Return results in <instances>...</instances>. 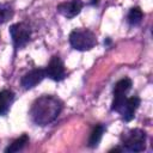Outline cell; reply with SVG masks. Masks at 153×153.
Listing matches in <instances>:
<instances>
[{
  "label": "cell",
  "mask_w": 153,
  "mask_h": 153,
  "mask_svg": "<svg viewBox=\"0 0 153 153\" xmlns=\"http://www.w3.org/2000/svg\"><path fill=\"white\" fill-rule=\"evenodd\" d=\"M14 94L10 90H2L0 92V115H4L8 111L12 102H13Z\"/></svg>",
  "instance_id": "9c48e42d"
},
{
  "label": "cell",
  "mask_w": 153,
  "mask_h": 153,
  "mask_svg": "<svg viewBox=\"0 0 153 153\" xmlns=\"http://www.w3.org/2000/svg\"><path fill=\"white\" fill-rule=\"evenodd\" d=\"M12 14H13V12H12V8L10 7V5L0 4V24L7 22L12 17Z\"/></svg>",
  "instance_id": "5bb4252c"
},
{
  "label": "cell",
  "mask_w": 153,
  "mask_h": 153,
  "mask_svg": "<svg viewBox=\"0 0 153 153\" xmlns=\"http://www.w3.org/2000/svg\"><path fill=\"white\" fill-rule=\"evenodd\" d=\"M82 8L81 0H71L68 2H62L57 6V12L66 18H73L80 13Z\"/></svg>",
  "instance_id": "8992f818"
},
{
  "label": "cell",
  "mask_w": 153,
  "mask_h": 153,
  "mask_svg": "<svg viewBox=\"0 0 153 153\" xmlns=\"http://www.w3.org/2000/svg\"><path fill=\"white\" fill-rule=\"evenodd\" d=\"M69 43L75 50L85 51L92 49L97 44L96 35L86 29H75L69 35Z\"/></svg>",
  "instance_id": "7a4b0ae2"
},
{
  "label": "cell",
  "mask_w": 153,
  "mask_h": 153,
  "mask_svg": "<svg viewBox=\"0 0 153 153\" xmlns=\"http://www.w3.org/2000/svg\"><path fill=\"white\" fill-rule=\"evenodd\" d=\"M45 74L55 81H60L65 78V75H66L65 66H63V63H62V61L60 60L59 56H53L51 57V60L49 61V63L47 66Z\"/></svg>",
  "instance_id": "5b68a950"
},
{
  "label": "cell",
  "mask_w": 153,
  "mask_h": 153,
  "mask_svg": "<svg viewBox=\"0 0 153 153\" xmlns=\"http://www.w3.org/2000/svg\"><path fill=\"white\" fill-rule=\"evenodd\" d=\"M142 11L139 8V7H133L130 11H129V14H128V22L129 24L131 25H137L141 23L142 20Z\"/></svg>",
  "instance_id": "4fadbf2b"
},
{
  "label": "cell",
  "mask_w": 153,
  "mask_h": 153,
  "mask_svg": "<svg viewBox=\"0 0 153 153\" xmlns=\"http://www.w3.org/2000/svg\"><path fill=\"white\" fill-rule=\"evenodd\" d=\"M131 87V80L129 78H124V79H121L118 80L116 84H115V87H114V94H126Z\"/></svg>",
  "instance_id": "8fae6325"
},
{
  "label": "cell",
  "mask_w": 153,
  "mask_h": 153,
  "mask_svg": "<svg viewBox=\"0 0 153 153\" xmlns=\"http://www.w3.org/2000/svg\"><path fill=\"white\" fill-rule=\"evenodd\" d=\"M62 103L53 96H42L37 98L30 110L32 121L38 126H45L53 122L60 114Z\"/></svg>",
  "instance_id": "6da1fadb"
},
{
  "label": "cell",
  "mask_w": 153,
  "mask_h": 153,
  "mask_svg": "<svg viewBox=\"0 0 153 153\" xmlns=\"http://www.w3.org/2000/svg\"><path fill=\"white\" fill-rule=\"evenodd\" d=\"M10 35L17 49L23 48L30 39L31 29L26 23H16L10 27Z\"/></svg>",
  "instance_id": "277c9868"
},
{
  "label": "cell",
  "mask_w": 153,
  "mask_h": 153,
  "mask_svg": "<svg viewBox=\"0 0 153 153\" xmlns=\"http://www.w3.org/2000/svg\"><path fill=\"white\" fill-rule=\"evenodd\" d=\"M103 133H104V127L102 124L96 126L94 129L91 133V136H90V140H88V146L90 147H97L102 136H103Z\"/></svg>",
  "instance_id": "7c38bea8"
},
{
  "label": "cell",
  "mask_w": 153,
  "mask_h": 153,
  "mask_svg": "<svg viewBox=\"0 0 153 153\" xmlns=\"http://www.w3.org/2000/svg\"><path fill=\"white\" fill-rule=\"evenodd\" d=\"M139 105H140V98L139 97L127 98L124 104H123V106L121 108V110L118 112L122 115L124 121L129 122V121H131L134 118V114H135L136 109L139 108Z\"/></svg>",
  "instance_id": "ba28073f"
},
{
  "label": "cell",
  "mask_w": 153,
  "mask_h": 153,
  "mask_svg": "<svg viewBox=\"0 0 153 153\" xmlns=\"http://www.w3.org/2000/svg\"><path fill=\"white\" fill-rule=\"evenodd\" d=\"M27 142H29V136H27L26 134H24V135H22L20 137L16 139L8 147H6L5 152H6V153H14V152H18V151H20Z\"/></svg>",
  "instance_id": "30bf717a"
},
{
  "label": "cell",
  "mask_w": 153,
  "mask_h": 153,
  "mask_svg": "<svg viewBox=\"0 0 153 153\" xmlns=\"http://www.w3.org/2000/svg\"><path fill=\"white\" fill-rule=\"evenodd\" d=\"M44 76H45V72L43 69H41V68H36V69H32L29 73H26L22 78L20 84H22V86L24 88L27 90V88H31V87L36 86L37 84H39L43 80Z\"/></svg>",
  "instance_id": "52a82bcc"
},
{
  "label": "cell",
  "mask_w": 153,
  "mask_h": 153,
  "mask_svg": "<svg viewBox=\"0 0 153 153\" xmlns=\"http://www.w3.org/2000/svg\"><path fill=\"white\" fill-rule=\"evenodd\" d=\"M122 142L128 151L141 152L146 147V133L141 129H130L123 134Z\"/></svg>",
  "instance_id": "3957f363"
},
{
  "label": "cell",
  "mask_w": 153,
  "mask_h": 153,
  "mask_svg": "<svg viewBox=\"0 0 153 153\" xmlns=\"http://www.w3.org/2000/svg\"><path fill=\"white\" fill-rule=\"evenodd\" d=\"M94 2L97 4V2H98V0H93V1H92V4H94Z\"/></svg>",
  "instance_id": "9a60e30c"
}]
</instances>
